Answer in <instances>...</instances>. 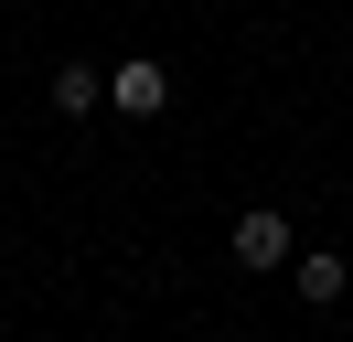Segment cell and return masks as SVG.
Instances as JSON below:
<instances>
[{
    "label": "cell",
    "instance_id": "cell-1",
    "mask_svg": "<svg viewBox=\"0 0 353 342\" xmlns=\"http://www.w3.org/2000/svg\"><path fill=\"white\" fill-rule=\"evenodd\" d=\"M108 107H118V118H161V107H172V75H161L150 54L108 64Z\"/></svg>",
    "mask_w": 353,
    "mask_h": 342
},
{
    "label": "cell",
    "instance_id": "cell-2",
    "mask_svg": "<svg viewBox=\"0 0 353 342\" xmlns=\"http://www.w3.org/2000/svg\"><path fill=\"white\" fill-rule=\"evenodd\" d=\"M236 268H300V246H289V225H279V214H236Z\"/></svg>",
    "mask_w": 353,
    "mask_h": 342
},
{
    "label": "cell",
    "instance_id": "cell-3",
    "mask_svg": "<svg viewBox=\"0 0 353 342\" xmlns=\"http://www.w3.org/2000/svg\"><path fill=\"white\" fill-rule=\"evenodd\" d=\"M54 107H65V118H86V107H108V75H97V64H54V86H43Z\"/></svg>",
    "mask_w": 353,
    "mask_h": 342
},
{
    "label": "cell",
    "instance_id": "cell-4",
    "mask_svg": "<svg viewBox=\"0 0 353 342\" xmlns=\"http://www.w3.org/2000/svg\"><path fill=\"white\" fill-rule=\"evenodd\" d=\"M343 289H353V268H343V256H300V299H321V310H332Z\"/></svg>",
    "mask_w": 353,
    "mask_h": 342
}]
</instances>
